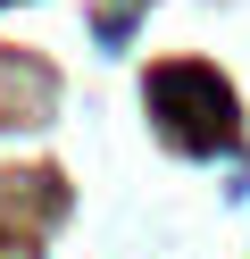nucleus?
<instances>
[{
	"mask_svg": "<svg viewBox=\"0 0 250 259\" xmlns=\"http://www.w3.org/2000/svg\"><path fill=\"white\" fill-rule=\"evenodd\" d=\"M150 109H159V125L183 142V151H225L233 142V92L217 84L209 67H159L150 75Z\"/></svg>",
	"mask_w": 250,
	"mask_h": 259,
	"instance_id": "nucleus-1",
	"label": "nucleus"
}]
</instances>
